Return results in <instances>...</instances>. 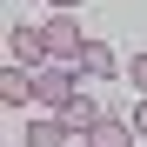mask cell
<instances>
[{"instance_id": "cell-1", "label": "cell", "mask_w": 147, "mask_h": 147, "mask_svg": "<svg viewBox=\"0 0 147 147\" xmlns=\"http://www.w3.org/2000/svg\"><path fill=\"white\" fill-rule=\"evenodd\" d=\"M80 47H87V40H80V20H74V13L60 7L54 20H47V54H54V60H67V67H74V60H80Z\"/></svg>"}, {"instance_id": "cell-2", "label": "cell", "mask_w": 147, "mask_h": 147, "mask_svg": "<svg viewBox=\"0 0 147 147\" xmlns=\"http://www.w3.org/2000/svg\"><path fill=\"white\" fill-rule=\"evenodd\" d=\"M34 94H40V107L67 114V100H74V74H67V60H60V67H34Z\"/></svg>"}, {"instance_id": "cell-3", "label": "cell", "mask_w": 147, "mask_h": 147, "mask_svg": "<svg viewBox=\"0 0 147 147\" xmlns=\"http://www.w3.org/2000/svg\"><path fill=\"white\" fill-rule=\"evenodd\" d=\"M7 47H13L20 67H40L47 60V27H7Z\"/></svg>"}, {"instance_id": "cell-4", "label": "cell", "mask_w": 147, "mask_h": 147, "mask_svg": "<svg viewBox=\"0 0 147 147\" xmlns=\"http://www.w3.org/2000/svg\"><path fill=\"white\" fill-rule=\"evenodd\" d=\"M0 100H7V107H27V100H40V94H34V67H7V74H0Z\"/></svg>"}, {"instance_id": "cell-5", "label": "cell", "mask_w": 147, "mask_h": 147, "mask_svg": "<svg viewBox=\"0 0 147 147\" xmlns=\"http://www.w3.org/2000/svg\"><path fill=\"white\" fill-rule=\"evenodd\" d=\"M87 147H134V127H127V120H94V127H87Z\"/></svg>"}, {"instance_id": "cell-6", "label": "cell", "mask_w": 147, "mask_h": 147, "mask_svg": "<svg viewBox=\"0 0 147 147\" xmlns=\"http://www.w3.org/2000/svg\"><path fill=\"white\" fill-rule=\"evenodd\" d=\"M74 67H80V74H94V80H100V74H114L120 60H114V47H107V40H87V47H80V60H74Z\"/></svg>"}, {"instance_id": "cell-7", "label": "cell", "mask_w": 147, "mask_h": 147, "mask_svg": "<svg viewBox=\"0 0 147 147\" xmlns=\"http://www.w3.org/2000/svg\"><path fill=\"white\" fill-rule=\"evenodd\" d=\"M67 134H74V127H67L60 114H54V120H34V127H27V147H67Z\"/></svg>"}, {"instance_id": "cell-8", "label": "cell", "mask_w": 147, "mask_h": 147, "mask_svg": "<svg viewBox=\"0 0 147 147\" xmlns=\"http://www.w3.org/2000/svg\"><path fill=\"white\" fill-rule=\"evenodd\" d=\"M60 120H67L74 134H87L94 120H100V107H94V94H74V100H67V114H60Z\"/></svg>"}, {"instance_id": "cell-9", "label": "cell", "mask_w": 147, "mask_h": 147, "mask_svg": "<svg viewBox=\"0 0 147 147\" xmlns=\"http://www.w3.org/2000/svg\"><path fill=\"white\" fill-rule=\"evenodd\" d=\"M134 87H140V94H147V54H140V60H134Z\"/></svg>"}, {"instance_id": "cell-10", "label": "cell", "mask_w": 147, "mask_h": 147, "mask_svg": "<svg viewBox=\"0 0 147 147\" xmlns=\"http://www.w3.org/2000/svg\"><path fill=\"white\" fill-rule=\"evenodd\" d=\"M134 134H140V140H147V100H140V114H134Z\"/></svg>"}, {"instance_id": "cell-11", "label": "cell", "mask_w": 147, "mask_h": 147, "mask_svg": "<svg viewBox=\"0 0 147 147\" xmlns=\"http://www.w3.org/2000/svg\"><path fill=\"white\" fill-rule=\"evenodd\" d=\"M54 7H67V13H74V7H80V0H54Z\"/></svg>"}]
</instances>
